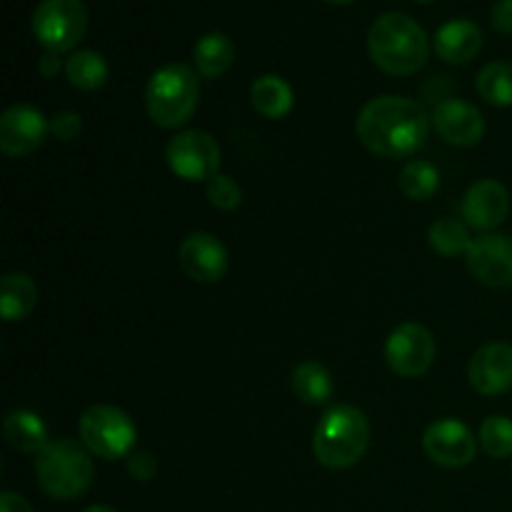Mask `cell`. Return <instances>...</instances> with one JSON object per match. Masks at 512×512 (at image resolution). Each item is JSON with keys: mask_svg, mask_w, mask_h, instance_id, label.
<instances>
[{"mask_svg": "<svg viewBox=\"0 0 512 512\" xmlns=\"http://www.w3.org/2000/svg\"><path fill=\"white\" fill-rule=\"evenodd\" d=\"M198 100V73L185 63H168L150 75L145 88V113L158 128L173 130L193 118Z\"/></svg>", "mask_w": 512, "mask_h": 512, "instance_id": "4", "label": "cell"}, {"mask_svg": "<svg viewBox=\"0 0 512 512\" xmlns=\"http://www.w3.org/2000/svg\"><path fill=\"white\" fill-rule=\"evenodd\" d=\"M128 473L135 480H140V483H148L158 473V460H155V455L150 450H133L128 455Z\"/></svg>", "mask_w": 512, "mask_h": 512, "instance_id": "30", "label": "cell"}, {"mask_svg": "<svg viewBox=\"0 0 512 512\" xmlns=\"http://www.w3.org/2000/svg\"><path fill=\"white\" fill-rule=\"evenodd\" d=\"M428 240L433 245L435 253L445 255V258H458V255L468 253L470 243V228L465 225V220L458 218H440L430 225Z\"/></svg>", "mask_w": 512, "mask_h": 512, "instance_id": "25", "label": "cell"}, {"mask_svg": "<svg viewBox=\"0 0 512 512\" xmlns=\"http://www.w3.org/2000/svg\"><path fill=\"white\" fill-rule=\"evenodd\" d=\"M423 450L440 468L458 470L475 460V455H478V438L460 420L443 418L428 425L423 435Z\"/></svg>", "mask_w": 512, "mask_h": 512, "instance_id": "10", "label": "cell"}, {"mask_svg": "<svg viewBox=\"0 0 512 512\" xmlns=\"http://www.w3.org/2000/svg\"><path fill=\"white\" fill-rule=\"evenodd\" d=\"M93 460L88 448L78 440H50L35 455V478L38 485L55 500H75L93 483Z\"/></svg>", "mask_w": 512, "mask_h": 512, "instance_id": "5", "label": "cell"}, {"mask_svg": "<svg viewBox=\"0 0 512 512\" xmlns=\"http://www.w3.org/2000/svg\"><path fill=\"white\" fill-rule=\"evenodd\" d=\"M475 90L480 98L498 108H510L512 105V63L495 60L488 63L475 78Z\"/></svg>", "mask_w": 512, "mask_h": 512, "instance_id": "24", "label": "cell"}, {"mask_svg": "<svg viewBox=\"0 0 512 512\" xmlns=\"http://www.w3.org/2000/svg\"><path fill=\"white\" fill-rule=\"evenodd\" d=\"M3 433L10 448L18 450V453L38 455L40 450L50 443L48 428H45L40 415L33 413V410H10V413L5 415Z\"/></svg>", "mask_w": 512, "mask_h": 512, "instance_id": "18", "label": "cell"}, {"mask_svg": "<svg viewBox=\"0 0 512 512\" xmlns=\"http://www.w3.org/2000/svg\"><path fill=\"white\" fill-rule=\"evenodd\" d=\"M430 115L418 100L403 95H378L360 108L355 133L378 158L398 160L418 153L430 133Z\"/></svg>", "mask_w": 512, "mask_h": 512, "instance_id": "1", "label": "cell"}, {"mask_svg": "<svg viewBox=\"0 0 512 512\" xmlns=\"http://www.w3.org/2000/svg\"><path fill=\"white\" fill-rule=\"evenodd\" d=\"M83 130V118L75 110H60L50 118V135L58 140H73L78 138Z\"/></svg>", "mask_w": 512, "mask_h": 512, "instance_id": "29", "label": "cell"}, {"mask_svg": "<svg viewBox=\"0 0 512 512\" xmlns=\"http://www.w3.org/2000/svg\"><path fill=\"white\" fill-rule=\"evenodd\" d=\"M465 263L483 285L508 288L512 285V238L503 233H480L470 243Z\"/></svg>", "mask_w": 512, "mask_h": 512, "instance_id": "11", "label": "cell"}, {"mask_svg": "<svg viewBox=\"0 0 512 512\" xmlns=\"http://www.w3.org/2000/svg\"><path fill=\"white\" fill-rule=\"evenodd\" d=\"M83 512H118L115 508H110V505H93V508L83 510Z\"/></svg>", "mask_w": 512, "mask_h": 512, "instance_id": "34", "label": "cell"}, {"mask_svg": "<svg viewBox=\"0 0 512 512\" xmlns=\"http://www.w3.org/2000/svg\"><path fill=\"white\" fill-rule=\"evenodd\" d=\"M235 45L225 33H208L195 43L193 63L200 78L215 80L233 65Z\"/></svg>", "mask_w": 512, "mask_h": 512, "instance_id": "21", "label": "cell"}, {"mask_svg": "<svg viewBox=\"0 0 512 512\" xmlns=\"http://www.w3.org/2000/svg\"><path fill=\"white\" fill-rule=\"evenodd\" d=\"M50 120L33 105H10L0 118V150L8 158H25L45 143Z\"/></svg>", "mask_w": 512, "mask_h": 512, "instance_id": "12", "label": "cell"}, {"mask_svg": "<svg viewBox=\"0 0 512 512\" xmlns=\"http://www.w3.org/2000/svg\"><path fill=\"white\" fill-rule=\"evenodd\" d=\"M250 100L263 118L280 120L293 110L295 95L288 80L280 75H260L250 88Z\"/></svg>", "mask_w": 512, "mask_h": 512, "instance_id": "20", "label": "cell"}, {"mask_svg": "<svg viewBox=\"0 0 512 512\" xmlns=\"http://www.w3.org/2000/svg\"><path fill=\"white\" fill-rule=\"evenodd\" d=\"M325 3H333V5H350V3H355V0H325Z\"/></svg>", "mask_w": 512, "mask_h": 512, "instance_id": "35", "label": "cell"}, {"mask_svg": "<svg viewBox=\"0 0 512 512\" xmlns=\"http://www.w3.org/2000/svg\"><path fill=\"white\" fill-rule=\"evenodd\" d=\"M290 385H293L295 398H300L308 405H325L335 395L333 375L325 365L318 360H305L290 375Z\"/></svg>", "mask_w": 512, "mask_h": 512, "instance_id": "22", "label": "cell"}, {"mask_svg": "<svg viewBox=\"0 0 512 512\" xmlns=\"http://www.w3.org/2000/svg\"><path fill=\"white\" fill-rule=\"evenodd\" d=\"M205 198L210 200L215 210L230 213V210L240 208V203H243V190H240V185L233 178L218 173L205 183Z\"/></svg>", "mask_w": 512, "mask_h": 512, "instance_id": "28", "label": "cell"}, {"mask_svg": "<svg viewBox=\"0 0 512 512\" xmlns=\"http://www.w3.org/2000/svg\"><path fill=\"white\" fill-rule=\"evenodd\" d=\"M180 270L195 283H218L228 270V248L213 233H190L178 250Z\"/></svg>", "mask_w": 512, "mask_h": 512, "instance_id": "13", "label": "cell"}, {"mask_svg": "<svg viewBox=\"0 0 512 512\" xmlns=\"http://www.w3.org/2000/svg\"><path fill=\"white\" fill-rule=\"evenodd\" d=\"M165 160H168L170 170H173L178 178L188 180V183H208L210 178H215L220 170V145L208 130L190 128L180 130L178 135H173L165 148Z\"/></svg>", "mask_w": 512, "mask_h": 512, "instance_id": "8", "label": "cell"}, {"mask_svg": "<svg viewBox=\"0 0 512 512\" xmlns=\"http://www.w3.org/2000/svg\"><path fill=\"white\" fill-rule=\"evenodd\" d=\"M80 443L103 460L128 458L138 443V428L125 410L115 405H90L78 420Z\"/></svg>", "mask_w": 512, "mask_h": 512, "instance_id": "6", "label": "cell"}, {"mask_svg": "<svg viewBox=\"0 0 512 512\" xmlns=\"http://www.w3.org/2000/svg\"><path fill=\"white\" fill-rule=\"evenodd\" d=\"M468 380L475 393L485 398L512 390V345L488 343L475 350L468 363Z\"/></svg>", "mask_w": 512, "mask_h": 512, "instance_id": "15", "label": "cell"}, {"mask_svg": "<svg viewBox=\"0 0 512 512\" xmlns=\"http://www.w3.org/2000/svg\"><path fill=\"white\" fill-rule=\"evenodd\" d=\"M38 305V285L25 273L3 275L0 283V313L5 323L25 320Z\"/></svg>", "mask_w": 512, "mask_h": 512, "instance_id": "19", "label": "cell"}, {"mask_svg": "<svg viewBox=\"0 0 512 512\" xmlns=\"http://www.w3.org/2000/svg\"><path fill=\"white\" fill-rule=\"evenodd\" d=\"M368 53L383 73L403 78L428 63L430 40L418 20L405 13H385L368 30Z\"/></svg>", "mask_w": 512, "mask_h": 512, "instance_id": "2", "label": "cell"}, {"mask_svg": "<svg viewBox=\"0 0 512 512\" xmlns=\"http://www.w3.org/2000/svg\"><path fill=\"white\" fill-rule=\"evenodd\" d=\"M415 3H435V0H415Z\"/></svg>", "mask_w": 512, "mask_h": 512, "instance_id": "36", "label": "cell"}, {"mask_svg": "<svg viewBox=\"0 0 512 512\" xmlns=\"http://www.w3.org/2000/svg\"><path fill=\"white\" fill-rule=\"evenodd\" d=\"M60 68H65V63H60L58 53H45L43 58L38 60V70L43 78H55L60 73Z\"/></svg>", "mask_w": 512, "mask_h": 512, "instance_id": "33", "label": "cell"}, {"mask_svg": "<svg viewBox=\"0 0 512 512\" xmlns=\"http://www.w3.org/2000/svg\"><path fill=\"white\" fill-rule=\"evenodd\" d=\"M463 220L478 233H493L510 213V193L498 180H478L463 198Z\"/></svg>", "mask_w": 512, "mask_h": 512, "instance_id": "16", "label": "cell"}, {"mask_svg": "<svg viewBox=\"0 0 512 512\" xmlns=\"http://www.w3.org/2000/svg\"><path fill=\"white\" fill-rule=\"evenodd\" d=\"M433 128L445 143L455 148H473L485 135V118L473 103L460 98H445L430 113Z\"/></svg>", "mask_w": 512, "mask_h": 512, "instance_id": "14", "label": "cell"}, {"mask_svg": "<svg viewBox=\"0 0 512 512\" xmlns=\"http://www.w3.org/2000/svg\"><path fill=\"white\" fill-rule=\"evenodd\" d=\"M433 48L435 53H438V58L445 60V63H470V60L480 53V48H483V33H480L478 25L468 18L448 20V23L440 25L438 33H435Z\"/></svg>", "mask_w": 512, "mask_h": 512, "instance_id": "17", "label": "cell"}, {"mask_svg": "<svg viewBox=\"0 0 512 512\" xmlns=\"http://www.w3.org/2000/svg\"><path fill=\"white\" fill-rule=\"evenodd\" d=\"M435 360V338L425 325L403 323L385 340V363L400 378H420Z\"/></svg>", "mask_w": 512, "mask_h": 512, "instance_id": "9", "label": "cell"}, {"mask_svg": "<svg viewBox=\"0 0 512 512\" xmlns=\"http://www.w3.org/2000/svg\"><path fill=\"white\" fill-rule=\"evenodd\" d=\"M30 28L45 53H70L88 33V8L83 0H40Z\"/></svg>", "mask_w": 512, "mask_h": 512, "instance_id": "7", "label": "cell"}, {"mask_svg": "<svg viewBox=\"0 0 512 512\" xmlns=\"http://www.w3.org/2000/svg\"><path fill=\"white\" fill-rule=\"evenodd\" d=\"M478 443L490 458H512V420L505 418V415H490V418L480 425Z\"/></svg>", "mask_w": 512, "mask_h": 512, "instance_id": "27", "label": "cell"}, {"mask_svg": "<svg viewBox=\"0 0 512 512\" xmlns=\"http://www.w3.org/2000/svg\"><path fill=\"white\" fill-rule=\"evenodd\" d=\"M65 78L73 88L83 90V93H93L108 83V63L95 50H75L70 58L65 60Z\"/></svg>", "mask_w": 512, "mask_h": 512, "instance_id": "23", "label": "cell"}, {"mask_svg": "<svg viewBox=\"0 0 512 512\" xmlns=\"http://www.w3.org/2000/svg\"><path fill=\"white\" fill-rule=\"evenodd\" d=\"M0 512H33V508H30V503L23 495L13 493V490H5L0 495Z\"/></svg>", "mask_w": 512, "mask_h": 512, "instance_id": "32", "label": "cell"}, {"mask_svg": "<svg viewBox=\"0 0 512 512\" xmlns=\"http://www.w3.org/2000/svg\"><path fill=\"white\" fill-rule=\"evenodd\" d=\"M490 23L498 33L512 35V0H498L490 10Z\"/></svg>", "mask_w": 512, "mask_h": 512, "instance_id": "31", "label": "cell"}, {"mask_svg": "<svg viewBox=\"0 0 512 512\" xmlns=\"http://www.w3.org/2000/svg\"><path fill=\"white\" fill-rule=\"evenodd\" d=\"M440 188V173L428 160H413L400 173V190L410 200H428L433 198L435 190Z\"/></svg>", "mask_w": 512, "mask_h": 512, "instance_id": "26", "label": "cell"}, {"mask_svg": "<svg viewBox=\"0 0 512 512\" xmlns=\"http://www.w3.org/2000/svg\"><path fill=\"white\" fill-rule=\"evenodd\" d=\"M370 445V423L353 405H333L325 410L313 435V455L323 468L348 470L363 460Z\"/></svg>", "mask_w": 512, "mask_h": 512, "instance_id": "3", "label": "cell"}]
</instances>
